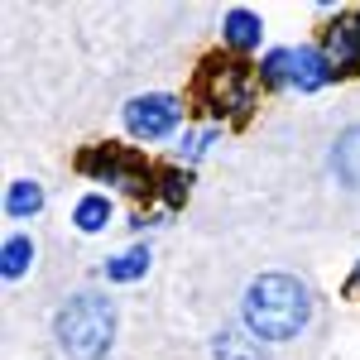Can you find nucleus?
<instances>
[{"instance_id":"7","label":"nucleus","mask_w":360,"mask_h":360,"mask_svg":"<svg viewBox=\"0 0 360 360\" xmlns=\"http://www.w3.org/2000/svg\"><path fill=\"white\" fill-rule=\"evenodd\" d=\"M259 44H264V15L245 10V5H231L221 15V49L236 58H250L259 53Z\"/></svg>"},{"instance_id":"5","label":"nucleus","mask_w":360,"mask_h":360,"mask_svg":"<svg viewBox=\"0 0 360 360\" xmlns=\"http://www.w3.org/2000/svg\"><path fill=\"white\" fill-rule=\"evenodd\" d=\"M120 125L135 144H164L183 130V96L173 91H139L120 106Z\"/></svg>"},{"instance_id":"13","label":"nucleus","mask_w":360,"mask_h":360,"mask_svg":"<svg viewBox=\"0 0 360 360\" xmlns=\"http://www.w3.org/2000/svg\"><path fill=\"white\" fill-rule=\"evenodd\" d=\"M34 259H39L34 236H29V231H10V236H5V245H0V274H5V283H20V278H29Z\"/></svg>"},{"instance_id":"8","label":"nucleus","mask_w":360,"mask_h":360,"mask_svg":"<svg viewBox=\"0 0 360 360\" xmlns=\"http://www.w3.org/2000/svg\"><path fill=\"white\" fill-rule=\"evenodd\" d=\"M332 82H336V72H332V63H327V53L317 44H293V91L298 96H317Z\"/></svg>"},{"instance_id":"17","label":"nucleus","mask_w":360,"mask_h":360,"mask_svg":"<svg viewBox=\"0 0 360 360\" xmlns=\"http://www.w3.org/2000/svg\"><path fill=\"white\" fill-rule=\"evenodd\" d=\"M332 173L360 193V125H346L332 144Z\"/></svg>"},{"instance_id":"4","label":"nucleus","mask_w":360,"mask_h":360,"mask_svg":"<svg viewBox=\"0 0 360 360\" xmlns=\"http://www.w3.org/2000/svg\"><path fill=\"white\" fill-rule=\"evenodd\" d=\"M72 164H77V173H82L86 183L120 188L125 197H135V202H149L154 188H159V164H149V154L139 144L101 139V144H86Z\"/></svg>"},{"instance_id":"12","label":"nucleus","mask_w":360,"mask_h":360,"mask_svg":"<svg viewBox=\"0 0 360 360\" xmlns=\"http://www.w3.org/2000/svg\"><path fill=\"white\" fill-rule=\"evenodd\" d=\"M149 264H154V250L135 240V245H125L120 255H111L106 264H101V278L106 283H139V278L149 274Z\"/></svg>"},{"instance_id":"1","label":"nucleus","mask_w":360,"mask_h":360,"mask_svg":"<svg viewBox=\"0 0 360 360\" xmlns=\"http://www.w3.org/2000/svg\"><path fill=\"white\" fill-rule=\"evenodd\" d=\"M312 288L298 274H283V269H264L245 283L240 293V327L264 346H283V341H298L312 322Z\"/></svg>"},{"instance_id":"6","label":"nucleus","mask_w":360,"mask_h":360,"mask_svg":"<svg viewBox=\"0 0 360 360\" xmlns=\"http://www.w3.org/2000/svg\"><path fill=\"white\" fill-rule=\"evenodd\" d=\"M317 49L327 53L336 82L360 77V10H332V20L317 34Z\"/></svg>"},{"instance_id":"11","label":"nucleus","mask_w":360,"mask_h":360,"mask_svg":"<svg viewBox=\"0 0 360 360\" xmlns=\"http://www.w3.org/2000/svg\"><path fill=\"white\" fill-rule=\"evenodd\" d=\"M212 360H264V341H255L245 327H217L207 341Z\"/></svg>"},{"instance_id":"10","label":"nucleus","mask_w":360,"mask_h":360,"mask_svg":"<svg viewBox=\"0 0 360 360\" xmlns=\"http://www.w3.org/2000/svg\"><path fill=\"white\" fill-rule=\"evenodd\" d=\"M44 207H49V193L39 178H10L5 183V221H34V217H44Z\"/></svg>"},{"instance_id":"18","label":"nucleus","mask_w":360,"mask_h":360,"mask_svg":"<svg viewBox=\"0 0 360 360\" xmlns=\"http://www.w3.org/2000/svg\"><path fill=\"white\" fill-rule=\"evenodd\" d=\"M346 293H360V259H356V269H351V278H346Z\"/></svg>"},{"instance_id":"14","label":"nucleus","mask_w":360,"mask_h":360,"mask_svg":"<svg viewBox=\"0 0 360 360\" xmlns=\"http://www.w3.org/2000/svg\"><path fill=\"white\" fill-rule=\"evenodd\" d=\"M221 139V125H183L178 130V139L168 144V154H173V164H183V168H193V164H202L207 154H212V144Z\"/></svg>"},{"instance_id":"16","label":"nucleus","mask_w":360,"mask_h":360,"mask_svg":"<svg viewBox=\"0 0 360 360\" xmlns=\"http://www.w3.org/2000/svg\"><path fill=\"white\" fill-rule=\"evenodd\" d=\"M259 91H293V49H264L255 63Z\"/></svg>"},{"instance_id":"2","label":"nucleus","mask_w":360,"mask_h":360,"mask_svg":"<svg viewBox=\"0 0 360 360\" xmlns=\"http://www.w3.org/2000/svg\"><path fill=\"white\" fill-rule=\"evenodd\" d=\"M115 332H120L115 298L96 293V288L72 293V298L53 312L58 351H63L68 360H106V356H111V346H115Z\"/></svg>"},{"instance_id":"15","label":"nucleus","mask_w":360,"mask_h":360,"mask_svg":"<svg viewBox=\"0 0 360 360\" xmlns=\"http://www.w3.org/2000/svg\"><path fill=\"white\" fill-rule=\"evenodd\" d=\"M193 197V168L183 164H159V188H154V202L159 212H183Z\"/></svg>"},{"instance_id":"9","label":"nucleus","mask_w":360,"mask_h":360,"mask_svg":"<svg viewBox=\"0 0 360 360\" xmlns=\"http://www.w3.org/2000/svg\"><path fill=\"white\" fill-rule=\"evenodd\" d=\"M68 221H72V231H77V236H106V231L115 226V202H111V193H101V188L82 193L77 202H72Z\"/></svg>"},{"instance_id":"3","label":"nucleus","mask_w":360,"mask_h":360,"mask_svg":"<svg viewBox=\"0 0 360 360\" xmlns=\"http://www.w3.org/2000/svg\"><path fill=\"white\" fill-rule=\"evenodd\" d=\"M197 106L207 111L212 125H226V120H245L259 101V77H255V63L250 58H236L217 49L197 63V86H193Z\"/></svg>"}]
</instances>
